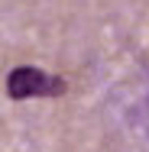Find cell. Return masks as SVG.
<instances>
[{
	"mask_svg": "<svg viewBox=\"0 0 149 152\" xmlns=\"http://www.w3.org/2000/svg\"><path fill=\"white\" fill-rule=\"evenodd\" d=\"M68 91V81L55 75V71H46V68H36V65H16L10 75H7V97L10 100H36V97H62Z\"/></svg>",
	"mask_w": 149,
	"mask_h": 152,
	"instance_id": "6da1fadb",
	"label": "cell"
}]
</instances>
